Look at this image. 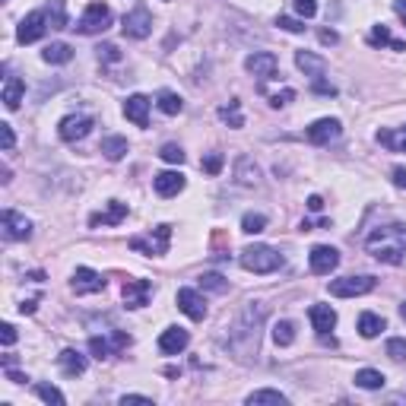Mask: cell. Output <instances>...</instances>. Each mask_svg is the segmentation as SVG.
Wrapping results in <instances>:
<instances>
[{
  "mask_svg": "<svg viewBox=\"0 0 406 406\" xmlns=\"http://www.w3.org/2000/svg\"><path fill=\"white\" fill-rule=\"evenodd\" d=\"M266 308L260 302H248L235 324L229 327V349L235 353L238 362H251L260 349V327H264Z\"/></svg>",
  "mask_w": 406,
  "mask_h": 406,
  "instance_id": "cell-1",
  "label": "cell"
},
{
  "mask_svg": "<svg viewBox=\"0 0 406 406\" xmlns=\"http://www.w3.org/2000/svg\"><path fill=\"white\" fill-rule=\"evenodd\" d=\"M365 248L381 260V264H403L406 254V226L393 222V226L374 229L365 238Z\"/></svg>",
  "mask_w": 406,
  "mask_h": 406,
  "instance_id": "cell-2",
  "label": "cell"
},
{
  "mask_svg": "<svg viewBox=\"0 0 406 406\" xmlns=\"http://www.w3.org/2000/svg\"><path fill=\"white\" fill-rule=\"evenodd\" d=\"M241 266L248 273H273L283 266V254L273 251L270 245H251L241 251Z\"/></svg>",
  "mask_w": 406,
  "mask_h": 406,
  "instance_id": "cell-3",
  "label": "cell"
},
{
  "mask_svg": "<svg viewBox=\"0 0 406 406\" xmlns=\"http://www.w3.org/2000/svg\"><path fill=\"white\" fill-rule=\"evenodd\" d=\"M168 241H172V226H156V232L149 235H133L130 248L140 254H149V257H162L168 251Z\"/></svg>",
  "mask_w": 406,
  "mask_h": 406,
  "instance_id": "cell-4",
  "label": "cell"
},
{
  "mask_svg": "<svg viewBox=\"0 0 406 406\" xmlns=\"http://www.w3.org/2000/svg\"><path fill=\"white\" fill-rule=\"evenodd\" d=\"M108 26H111V10H108V4H89L74 29L83 35H95V32H105Z\"/></svg>",
  "mask_w": 406,
  "mask_h": 406,
  "instance_id": "cell-5",
  "label": "cell"
},
{
  "mask_svg": "<svg viewBox=\"0 0 406 406\" xmlns=\"http://www.w3.org/2000/svg\"><path fill=\"white\" fill-rule=\"evenodd\" d=\"M121 29H124L127 39H149V32H153V13H149L147 7H133L130 13L124 16V22H121Z\"/></svg>",
  "mask_w": 406,
  "mask_h": 406,
  "instance_id": "cell-6",
  "label": "cell"
},
{
  "mask_svg": "<svg viewBox=\"0 0 406 406\" xmlns=\"http://www.w3.org/2000/svg\"><path fill=\"white\" fill-rule=\"evenodd\" d=\"M374 289V276H343V280L330 283V295L337 299H356V295H368Z\"/></svg>",
  "mask_w": 406,
  "mask_h": 406,
  "instance_id": "cell-7",
  "label": "cell"
},
{
  "mask_svg": "<svg viewBox=\"0 0 406 406\" xmlns=\"http://www.w3.org/2000/svg\"><path fill=\"white\" fill-rule=\"evenodd\" d=\"M340 133H343V124L337 118H320L308 127L305 137H308V143H314V147H327V143H333Z\"/></svg>",
  "mask_w": 406,
  "mask_h": 406,
  "instance_id": "cell-8",
  "label": "cell"
},
{
  "mask_svg": "<svg viewBox=\"0 0 406 406\" xmlns=\"http://www.w3.org/2000/svg\"><path fill=\"white\" fill-rule=\"evenodd\" d=\"M89 130H93V118H86V114H67V118L57 124L60 140H67V143L86 140Z\"/></svg>",
  "mask_w": 406,
  "mask_h": 406,
  "instance_id": "cell-9",
  "label": "cell"
},
{
  "mask_svg": "<svg viewBox=\"0 0 406 406\" xmlns=\"http://www.w3.org/2000/svg\"><path fill=\"white\" fill-rule=\"evenodd\" d=\"M245 67H248V74H251V76H257L260 83H266L270 76H276L280 60H276V54H270V51H254L251 57L245 60Z\"/></svg>",
  "mask_w": 406,
  "mask_h": 406,
  "instance_id": "cell-10",
  "label": "cell"
},
{
  "mask_svg": "<svg viewBox=\"0 0 406 406\" xmlns=\"http://www.w3.org/2000/svg\"><path fill=\"white\" fill-rule=\"evenodd\" d=\"M308 264H311V273L327 276L337 270V264H340V251L330 245H318V248H311V254H308Z\"/></svg>",
  "mask_w": 406,
  "mask_h": 406,
  "instance_id": "cell-11",
  "label": "cell"
},
{
  "mask_svg": "<svg viewBox=\"0 0 406 406\" xmlns=\"http://www.w3.org/2000/svg\"><path fill=\"white\" fill-rule=\"evenodd\" d=\"M0 222H4V235H7L10 241H29L32 238V222H29L22 213H16V210H4Z\"/></svg>",
  "mask_w": 406,
  "mask_h": 406,
  "instance_id": "cell-12",
  "label": "cell"
},
{
  "mask_svg": "<svg viewBox=\"0 0 406 406\" xmlns=\"http://www.w3.org/2000/svg\"><path fill=\"white\" fill-rule=\"evenodd\" d=\"M45 29H48L45 10H35V13H29L26 20L20 22V29H16V39H20V45H32V41H39L41 35H45Z\"/></svg>",
  "mask_w": 406,
  "mask_h": 406,
  "instance_id": "cell-13",
  "label": "cell"
},
{
  "mask_svg": "<svg viewBox=\"0 0 406 406\" xmlns=\"http://www.w3.org/2000/svg\"><path fill=\"white\" fill-rule=\"evenodd\" d=\"M70 286H74L76 295H95L105 289V276L95 273V270H89V266H76L74 280H70Z\"/></svg>",
  "mask_w": 406,
  "mask_h": 406,
  "instance_id": "cell-14",
  "label": "cell"
},
{
  "mask_svg": "<svg viewBox=\"0 0 406 406\" xmlns=\"http://www.w3.org/2000/svg\"><path fill=\"white\" fill-rule=\"evenodd\" d=\"M175 302H178V308L191 320H203V318H207V302H203V295H200L197 289H178Z\"/></svg>",
  "mask_w": 406,
  "mask_h": 406,
  "instance_id": "cell-15",
  "label": "cell"
},
{
  "mask_svg": "<svg viewBox=\"0 0 406 406\" xmlns=\"http://www.w3.org/2000/svg\"><path fill=\"white\" fill-rule=\"evenodd\" d=\"M187 343H191V333L184 330V327H165L159 337V349L165 356H178L187 349Z\"/></svg>",
  "mask_w": 406,
  "mask_h": 406,
  "instance_id": "cell-16",
  "label": "cell"
},
{
  "mask_svg": "<svg viewBox=\"0 0 406 406\" xmlns=\"http://www.w3.org/2000/svg\"><path fill=\"white\" fill-rule=\"evenodd\" d=\"M121 292H124L127 308H143V305H149V295H153V283H149V280H127Z\"/></svg>",
  "mask_w": 406,
  "mask_h": 406,
  "instance_id": "cell-17",
  "label": "cell"
},
{
  "mask_svg": "<svg viewBox=\"0 0 406 406\" xmlns=\"http://www.w3.org/2000/svg\"><path fill=\"white\" fill-rule=\"evenodd\" d=\"M149 105H153V102L147 99V95H130V99L124 102V118L127 121H133V124L137 127H147L149 124Z\"/></svg>",
  "mask_w": 406,
  "mask_h": 406,
  "instance_id": "cell-18",
  "label": "cell"
},
{
  "mask_svg": "<svg viewBox=\"0 0 406 406\" xmlns=\"http://www.w3.org/2000/svg\"><path fill=\"white\" fill-rule=\"evenodd\" d=\"M153 187L159 197H175V194L184 191V175L181 172H159L153 178Z\"/></svg>",
  "mask_w": 406,
  "mask_h": 406,
  "instance_id": "cell-19",
  "label": "cell"
},
{
  "mask_svg": "<svg viewBox=\"0 0 406 406\" xmlns=\"http://www.w3.org/2000/svg\"><path fill=\"white\" fill-rule=\"evenodd\" d=\"M308 318H311V327L320 337H327V330H333V324H337V311L330 305H311L308 308Z\"/></svg>",
  "mask_w": 406,
  "mask_h": 406,
  "instance_id": "cell-20",
  "label": "cell"
},
{
  "mask_svg": "<svg viewBox=\"0 0 406 406\" xmlns=\"http://www.w3.org/2000/svg\"><path fill=\"white\" fill-rule=\"evenodd\" d=\"M295 64H299V70H305V76H311V80H320V76L327 74V60L311 51H299L295 54Z\"/></svg>",
  "mask_w": 406,
  "mask_h": 406,
  "instance_id": "cell-21",
  "label": "cell"
},
{
  "mask_svg": "<svg viewBox=\"0 0 406 406\" xmlns=\"http://www.w3.org/2000/svg\"><path fill=\"white\" fill-rule=\"evenodd\" d=\"M121 219H127V203H121V200H111L108 203L105 213H95L93 219H89V226H118Z\"/></svg>",
  "mask_w": 406,
  "mask_h": 406,
  "instance_id": "cell-22",
  "label": "cell"
},
{
  "mask_svg": "<svg viewBox=\"0 0 406 406\" xmlns=\"http://www.w3.org/2000/svg\"><path fill=\"white\" fill-rule=\"evenodd\" d=\"M57 365L64 368V374H70V378H76V374L86 372V356H80L76 349H64V353L57 356Z\"/></svg>",
  "mask_w": 406,
  "mask_h": 406,
  "instance_id": "cell-23",
  "label": "cell"
},
{
  "mask_svg": "<svg viewBox=\"0 0 406 406\" xmlns=\"http://www.w3.org/2000/svg\"><path fill=\"white\" fill-rule=\"evenodd\" d=\"M22 95H26V83H22L20 76H10V80L4 83V105H7L10 111H16V108L22 105Z\"/></svg>",
  "mask_w": 406,
  "mask_h": 406,
  "instance_id": "cell-24",
  "label": "cell"
},
{
  "mask_svg": "<svg viewBox=\"0 0 406 406\" xmlns=\"http://www.w3.org/2000/svg\"><path fill=\"white\" fill-rule=\"evenodd\" d=\"M378 143L393 149V153H406V127H400V130H378Z\"/></svg>",
  "mask_w": 406,
  "mask_h": 406,
  "instance_id": "cell-25",
  "label": "cell"
},
{
  "mask_svg": "<svg viewBox=\"0 0 406 406\" xmlns=\"http://www.w3.org/2000/svg\"><path fill=\"white\" fill-rule=\"evenodd\" d=\"M156 105H159L162 114H181V108H184V99H181L178 93H172V89H162V93L156 95Z\"/></svg>",
  "mask_w": 406,
  "mask_h": 406,
  "instance_id": "cell-26",
  "label": "cell"
},
{
  "mask_svg": "<svg viewBox=\"0 0 406 406\" xmlns=\"http://www.w3.org/2000/svg\"><path fill=\"white\" fill-rule=\"evenodd\" d=\"M235 175H238V184H245V187H254L260 181V168L254 165L248 156H241L238 159V168H235Z\"/></svg>",
  "mask_w": 406,
  "mask_h": 406,
  "instance_id": "cell-27",
  "label": "cell"
},
{
  "mask_svg": "<svg viewBox=\"0 0 406 406\" xmlns=\"http://www.w3.org/2000/svg\"><path fill=\"white\" fill-rule=\"evenodd\" d=\"M381 330H384V318H381V314H372V311L359 314V333H362V337H365V340H372V337H378Z\"/></svg>",
  "mask_w": 406,
  "mask_h": 406,
  "instance_id": "cell-28",
  "label": "cell"
},
{
  "mask_svg": "<svg viewBox=\"0 0 406 406\" xmlns=\"http://www.w3.org/2000/svg\"><path fill=\"white\" fill-rule=\"evenodd\" d=\"M384 374L374 372V368H362V372H356V387H362V391H381L384 387Z\"/></svg>",
  "mask_w": 406,
  "mask_h": 406,
  "instance_id": "cell-29",
  "label": "cell"
},
{
  "mask_svg": "<svg viewBox=\"0 0 406 406\" xmlns=\"http://www.w3.org/2000/svg\"><path fill=\"white\" fill-rule=\"evenodd\" d=\"M41 57H45L48 64H67V60H74V48L64 45V41H54V45H48L45 51H41Z\"/></svg>",
  "mask_w": 406,
  "mask_h": 406,
  "instance_id": "cell-30",
  "label": "cell"
},
{
  "mask_svg": "<svg viewBox=\"0 0 406 406\" xmlns=\"http://www.w3.org/2000/svg\"><path fill=\"white\" fill-rule=\"evenodd\" d=\"M102 156L111 159V162L124 159V156H127V140H124V137H105V140H102Z\"/></svg>",
  "mask_w": 406,
  "mask_h": 406,
  "instance_id": "cell-31",
  "label": "cell"
},
{
  "mask_svg": "<svg viewBox=\"0 0 406 406\" xmlns=\"http://www.w3.org/2000/svg\"><path fill=\"white\" fill-rule=\"evenodd\" d=\"M368 45H391L393 51H406V45H403V41H397V39H393V35L387 32L384 26H374L372 32H368Z\"/></svg>",
  "mask_w": 406,
  "mask_h": 406,
  "instance_id": "cell-32",
  "label": "cell"
},
{
  "mask_svg": "<svg viewBox=\"0 0 406 406\" xmlns=\"http://www.w3.org/2000/svg\"><path fill=\"white\" fill-rule=\"evenodd\" d=\"M45 16H48V26L51 29H67V10H64V0H51L45 7Z\"/></svg>",
  "mask_w": 406,
  "mask_h": 406,
  "instance_id": "cell-33",
  "label": "cell"
},
{
  "mask_svg": "<svg viewBox=\"0 0 406 406\" xmlns=\"http://www.w3.org/2000/svg\"><path fill=\"white\" fill-rule=\"evenodd\" d=\"M260 403H273V406H286L289 400L280 391H254L248 393V406H260Z\"/></svg>",
  "mask_w": 406,
  "mask_h": 406,
  "instance_id": "cell-34",
  "label": "cell"
},
{
  "mask_svg": "<svg viewBox=\"0 0 406 406\" xmlns=\"http://www.w3.org/2000/svg\"><path fill=\"white\" fill-rule=\"evenodd\" d=\"M273 343H276V346H292V343H295L292 320H276V324H273Z\"/></svg>",
  "mask_w": 406,
  "mask_h": 406,
  "instance_id": "cell-35",
  "label": "cell"
},
{
  "mask_svg": "<svg viewBox=\"0 0 406 406\" xmlns=\"http://www.w3.org/2000/svg\"><path fill=\"white\" fill-rule=\"evenodd\" d=\"M219 118L226 121L229 127H245V118H241V105L238 102H229V105L219 108Z\"/></svg>",
  "mask_w": 406,
  "mask_h": 406,
  "instance_id": "cell-36",
  "label": "cell"
},
{
  "mask_svg": "<svg viewBox=\"0 0 406 406\" xmlns=\"http://www.w3.org/2000/svg\"><path fill=\"white\" fill-rule=\"evenodd\" d=\"M264 229H266V216H260V213H245V219H241V232L257 235V232H264Z\"/></svg>",
  "mask_w": 406,
  "mask_h": 406,
  "instance_id": "cell-37",
  "label": "cell"
},
{
  "mask_svg": "<svg viewBox=\"0 0 406 406\" xmlns=\"http://www.w3.org/2000/svg\"><path fill=\"white\" fill-rule=\"evenodd\" d=\"M89 353L95 356V359H108V356H114L111 343H108V337H89Z\"/></svg>",
  "mask_w": 406,
  "mask_h": 406,
  "instance_id": "cell-38",
  "label": "cell"
},
{
  "mask_svg": "<svg viewBox=\"0 0 406 406\" xmlns=\"http://www.w3.org/2000/svg\"><path fill=\"white\" fill-rule=\"evenodd\" d=\"M35 393H39L45 403H54V406H64V393L57 391L54 384H35Z\"/></svg>",
  "mask_w": 406,
  "mask_h": 406,
  "instance_id": "cell-39",
  "label": "cell"
},
{
  "mask_svg": "<svg viewBox=\"0 0 406 406\" xmlns=\"http://www.w3.org/2000/svg\"><path fill=\"white\" fill-rule=\"evenodd\" d=\"M384 349H387V356H391L393 362H406V340H403V337H391Z\"/></svg>",
  "mask_w": 406,
  "mask_h": 406,
  "instance_id": "cell-40",
  "label": "cell"
},
{
  "mask_svg": "<svg viewBox=\"0 0 406 406\" xmlns=\"http://www.w3.org/2000/svg\"><path fill=\"white\" fill-rule=\"evenodd\" d=\"M200 286L210 289V292H226V289H229V280H222L219 273H203V276H200Z\"/></svg>",
  "mask_w": 406,
  "mask_h": 406,
  "instance_id": "cell-41",
  "label": "cell"
},
{
  "mask_svg": "<svg viewBox=\"0 0 406 406\" xmlns=\"http://www.w3.org/2000/svg\"><path fill=\"white\" fill-rule=\"evenodd\" d=\"M159 156H162L165 162H172V165H181V162H184V149H181L178 143H165Z\"/></svg>",
  "mask_w": 406,
  "mask_h": 406,
  "instance_id": "cell-42",
  "label": "cell"
},
{
  "mask_svg": "<svg viewBox=\"0 0 406 406\" xmlns=\"http://www.w3.org/2000/svg\"><path fill=\"white\" fill-rule=\"evenodd\" d=\"M295 4V13L302 16V20H311L314 13H318V0H292Z\"/></svg>",
  "mask_w": 406,
  "mask_h": 406,
  "instance_id": "cell-43",
  "label": "cell"
},
{
  "mask_svg": "<svg viewBox=\"0 0 406 406\" xmlns=\"http://www.w3.org/2000/svg\"><path fill=\"white\" fill-rule=\"evenodd\" d=\"M200 165H203V172H207V175H219L222 172V153H210Z\"/></svg>",
  "mask_w": 406,
  "mask_h": 406,
  "instance_id": "cell-44",
  "label": "cell"
},
{
  "mask_svg": "<svg viewBox=\"0 0 406 406\" xmlns=\"http://www.w3.org/2000/svg\"><path fill=\"white\" fill-rule=\"evenodd\" d=\"M95 54H99V60H105V64H114V60H121L118 45H99V48H95Z\"/></svg>",
  "mask_w": 406,
  "mask_h": 406,
  "instance_id": "cell-45",
  "label": "cell"
},
{
  "mask_svg": "<svg viewBox=\"0 0 406 406\" xmlns=\"http://www.w3.org/2000/svg\"><path fill=\"white\" fill-rule=\"evenodd\" d=\"M276 26L286 29V32H305V20H292V16H280Z\"/></svg>",
  "mask_w": 406,
  "mask_h": 406,
  "instance_id": "cell-46",
  "label": "cell"
},
{
  "mask_svg": "<svg viewBox=\"0 0 406 406\" xmlns=\"http://www.w3.org/2000/svg\"><path fill=\"white\" fill-rule=\"evenodd\" d=\"M13 143H16L13 127H10V124H0V147H4V153H10V149H13Z\"/></svg>",
  "mask_w": 406,
  "mask_h": 406,
  "instance_id": "cell-47",
  "label": "cell"
},
{
  "mask_svg": "<svg viewBox=\"0 0 406 406\" xmlns=\"http://www.w3.org/2000/svg\"><path fill=\"white\" fill-rule=\"evenodd\" d=\"M292 99H295V89H283V93L270 95V105H273V108H283V105H289Z\"/></svg>",
  "mask_w": 406,
  "mask_h": 406,
  "instance_id": "cell-48",
  "label": "cell"
},
{
  "mask_svg": "<svg viewBox=\"0 0 406 406\" xmlns=\"http://www.w3.org/2000/svg\"><path fill=\"white\" fill-rule=\"evenodd\" d=\"M0 340H4V346H13V343H16V327L13 324L0 327Z\"/></svg>",
  "mask_w": 406,
  "mask_h": 406,
  "instance_id": "cell-49",
  "label": "cell"
},
{
  "mask_svg": "<svg viewBox=\"0 0 406 406\" xmlns=\"http://www.w3.org/2000/svg\"><path fill=\"white\" fill-rule=\"evenodd\" d=\"M314 93L318 95H337V86H330V83H324V80H314Z\"/></svg>",
  "mask_w": 406,
  "mask_h": 406,
  "instance_id": "cell-50",
  "label": "cell"
},
{
  "mask_svg": "<svg viewBox=\"0 0 406 406\" xmlns=\"http://www.w3.org/2000/svg\"><path fill=\"white\" fill-rule=\"evenodd\" d=\"M121 403H153V397H143V393H124V397H121Z\"/></svg>",
  "mask_w": 406,
  "mask_h": 406,
  "instance_id": "cell-51",
  "label": "cell"
},
{
  "mask_svg": "<svg viewBox=\"0 0 406 406\" xmlns=\"http://www.w3.org/2000/svg\"><path fill=\"white\" fill-rule=\"evenodd\" d=\"M391 181H393L397 187H403V191H406V168H403V165L393 168V172H391Z\"/></svg>",
  "mask_w": 406,
  "mask_h": 406,
  "instance_id": "cell-52",
  "label": "cell"
},
{
  "mask_svg": "<svg viewBox=\"0 0 406 406\" xmlns=\"http://www.w3.org/2000/svg\"><path fill=\"white\" fill-rule=\"evenodd\" d=\"M320 41H324V45H337V41H340V35L333 32V29H320Z\"/></svg>",
  "mask_w": 406,
  "mask_h": 406,
  "instance_id": "cell-53",
  "label": "cell"
},
{
  "mask_svg": "<svg viewBox=\"0 0 406 406\" xmlns=\"http://www.w3.org/2000/svg\"><path fill=\"white\" fill-rule=\"evenodd\" d=\"M393 13H397L400 22L406 26V0H393Z\"/></svg>",
  "mask_w": 406,
  "mask_h": 406,
  "instance_id": "cell-54",
  "label": "cell"
},
{
  "mask_svg": "<svg viewBox=\"0 0 406 406\" xmlns=\"http://www.w3.org/2000/svg\"><path fill=\"white\" fill-rule=\"evenodd\" d=\"M308 210H311V213H320V210H324V200H320L318 194H314V197H308Z\"/></svg>",
  "mask_w": 406,
  "mask_h": 406,
  "instance_id": "cell-55",
  "label": "cell"
},
{
  "mask_svg": "<svg viewBox=\"0 0 406 406\" xmlns=\"http://www.w3.org/2000/svg\"><path fill=\"white\" fill-rule=\"evenodd\" d=\"M7 378H10V381H13V384H26V374L13 372V368H7Z\"/></svg>",
  "mask_w": 406,
  "mask_h": 406,
  "instance_id": "cell-56",
  "label": "cell"
},
{
  "mask_svg": "<svg viewBox=\"0 0 406 406\" xmlns=\"http://www.w3.org/2000/svg\"><path fill=\"white\" fill-rule=\"evenodd\" d=\"M20 311H22V314H32V311H35V302H22Z\"/></svg>",
  "mask_w": 406,
  "mask_h": 406,
  "instance_id": "cell-57",
  "label": "cell"
},
{
  "mask_svg": "<svg viewBox=\"0 0 406 406\" xmlns=\"http://www.w3.org/2000/svg\"><path fill=\"white\" fill-rule=\"evenodd\" d=\"M400 314H403V320H406V302H403V305H400Z\"/></svg>",
  "mask_w": 406,
  "mask_h": 406,
  "instance_id": "cell-58",
  "label": "cell"
}]
</instances>
